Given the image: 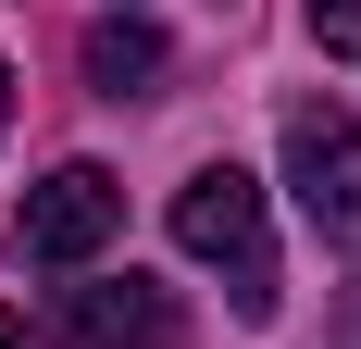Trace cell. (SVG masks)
Here are the masks:
<instances>
[{
  "mask_svg": "<svg viewBox=\"0 0 361 349\" xmlns=\"http://www.w3.org/2000/svg\"><path fill=\"white\" fill-rule=\"evenodd\" d=\"M175 249L224 275L237 324H274V237H262V187H250L237 162H200V174L175 187Z\"/></svg>",
  "mask_w": 361,
  "mask_h": 349,
  "instance_id": "obj_1",
  "label": "cell"
},
{
  "mask_svg": "<svg viewBox=\"0 0 361 349\" xmlns=\"http://www.w3.org/2000/svg\"><path fill=\"white\" fill-rule=\"evenodd\" d=\"M112 237H125V187H112L100 162L37 174V187H25V212H13V249H25L37 275H87Z\"/></svg>",
  "mask_w": 361,
  "mask_h": 349,
  "instance_id": "obj_2",
  "label": "cell"
},
{
  "mask_svg": "<svg viewBox=\"0 0 361 349\" xmlns=\"http://www.w3.org/2000/svg\"><path fill=\"white\" fill-rule=\"evenodd\" d=\"M187 337V300L162 275H87L50 300V349H175Z\"/></svg>",
  "mask_w": 361,
  "mask_h": 349,
  "instance_id": "obj_3",
  "label": "cell"
},
{
  "mask_svg": "<svg viewBox=\"0 0 361 349\" xmlns=\"http://www.w3.org/2000/svg\"><path fill=\"white\" fill-rule=\"evenodd\" d=\"M287 187L324 237H361V125L336 100H299L287 112Z\"/></svg>",
  "mask_w": 361,
  "mask_h": 349,
  "instance_id": "obj_4",
  "label": "cell"
},
{
  "mask_svg": "<svg viewBox=\"0 0 361 349\" xmlns=\"http://www.w3.org/2000/svg\"><path fill=\"white\" fill-rule=\"evenodd\" d=\"M75 63H87V88H100V100H149V88H162V25H137V13H100Z\"/></svg>",
  "mask_w": 361,
  "mask_h": 349,
  "instance_id": "obj_5",
  "label": "cell"
},
{
  "mask_svg": "<svg viewBox=\"0 0 361 349\" xmlns=\"http://www.w3.org/2000/svg\"><path fill=\"white\" fill-rule=\"evenodd\" d=\"M312 37H324V63H361V0H312Z\"/></svg>",
  "mask_w": 361,
  "mask_h": 349,
  "instance_id": "obj_6",
  "label": "cell"
},
{
  "mask_svg": "<svg viewBox=\"0 0 361 349\" xmlns=\"http://www.w3.org/2000/svg\"><path fill=\"white\" fill-rule=\"evenodd\" d=\"M336 349H361V287H336Z\"/></svg>",
  "mask_w": 361,
  "mask_h": 349,
  "instance_id": "obj_7",
  "label": "cell"
},
{
  "mask_svg": "<svg viewBox=\"0 0 361 349\" xmlns=\"http://www.w3.org/2000/svg\"><path fill=\"white\" fill-rule=\"evenodd\" d=\"M0 125H13V63H0Z\"/></svg>",
  "mask_w": 361,
  "mask_h": 349,
  "instance_id": "obj_8",
  "label": "cell"
},
{
  "mask_svg": "<svg viewBox=\"0 0 361 349\" xmlns=\"http://www.w3.org/2000/svg\"><path fill=\"white\" fill-rule=\"evenodd\" d=\"M0 349H25V324H13V312H0Z\"/></svg>",
  "mask_w": 361,
  "mask_h": 349,
  "instance_id": "obj_9",
  "label": "cell"
}]
</instances>
